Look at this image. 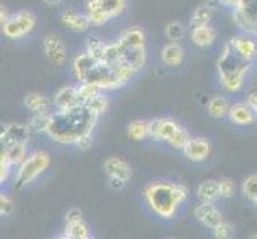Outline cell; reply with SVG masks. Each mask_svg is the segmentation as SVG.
Returning a JSON list of instances; mask_svg holds the SVG:
<instances>
[{
    "label": "cell",
    "instance_id": "cell-1",
    "mask_svg": "<svg viewBox=\"0 0 257 239\" xmlns=\"http://www.w3.org/2000/svg\"><path fill=\"white\" fill-rule=\"evenodd\" d=\"M96 120L97 115H94L83 102H78L74 107L59 110L56 115H53L48 134L59 144H75L78 137L93 131Z\"/></svg>",
    "mask_w": 257,
    "mask_h": 239
},
{
    "label": "cell",
    "instance_id": "cell-2",
    "mask_svg": "<svg viewBox=\"0 0 257 239\" xmlns=\"http://www.w3.org/2000/svg\"><path fill=\"white\" fill-rule=\"evenodd\" d=\"M144 198L158 217L173 218L181 202L187 199V188L179 183L154 182L146 187Z\"/></svg>",
    "mask_w": 257,
    "mask_h": 239
},
{
    "label": "cell",
    "instance_id": "cell-3",
    "mask_svg": "<svg viewBox=\"0 0 257 239\" xmlns=\"http://www.w3.org/2000/svg\"><path fill=\"white\" fill-rule=\"evenodd\" d=\"M251 61H246L236 53L233 48L232 42H227L222 53H220L217 67H219V75L220 82H222L224 88L228 91H240L244 83V75L249 70Z\"/></svg>",
    "mask_w": 257,
    "mask_h": 239
},
{
    "label": "cell",
    "instance_id": "cell-4",
    "mask_svg": "<svg viewBox=\"0 0 257 239\" xmlns=\"http://www.w3.org/2000/svg\"><path fill=\"white\" fill-rule=\"evenodd\" d=\"M50 166V155L47 152H35L31 156L26 158V161L20 164V169L16 174V188H23L26 185H29L32 180H35L37 177L45 172Z\"/></svg>",
    "mask_w": 257,
    "mask_h": 239
},
{
    "label": "cell",
    "instance_id": "cell-5",
    "mask_svg": "<svg viewBox=\"0 0 257 239\" xmlns=\"http://www.w3.org/2000/svg\"><path fill=\"white\" fill-rule=\"evenodd\" d=\"M35 28V18L29 12H20L8 18L4 24V34L8 39H21L24 35L32 32Z\"/></svg>",
    "mask_w": 257,
    "mask_h": 239
},
{
    "label": "cell",
    "instance_id": "cell-6",
    "mask_svg": "<svg viewBox=\"0 0 257 239\" xmlns=\"http://www.w3.org/2000/svg\"><path fill=\"white\" fill-rule=\"evenodd\" d=\"M125 7H126V0H86L85 10L86 15L99 10L112 20V18L121 15Z\"/></svg>",
    "mask_w": 257,
    "mask_h": 239
},
{
    "label": "cell",
    "instance_id": "cell-7",
    "mask_svg": "<svg viewBox=\"0 0 257 239\" xmlns=\"http://www.w3.org/2000/svg\"><path fill=\"white\" fill-rule=\"evenodd\" d=\"M43 50H45L47 58L51 61L53 64L56 66H63L66 63V48L63 39L56 34H48L45 39H43Z\"/></svg>",
    "mask_w": 257,
    "mask_h": 239
},
{
    "label": "cell",
    "instance_id": "cell-8",
    "mask_svg": "<svg viewBox=\"0 0 257 239\" xmlns=\"http://www.w3.org/2000/svg\"><path fill=\"white\" fill-rule=\"evenodd\" d=\"M177 131H179V126H177L173 120L157 118V120H152L149 123V136L157 139V140L170 142Z\"/></svg>",
    "mask_w": 257,
    "mask_h": 239
},
{
    "label": "cell",
    "instance_id": "cell-9",
    "mask_svg": "<svg viewBox=\"0 0 257 239\" xmlns=\"http://www.w3.org/2000/svg\"><path fill=\"white\" fill-rule=\"evenodd\" d=\"M31 126H24V125H5L2 126V140L4 148L10 147L18 142H28L31 137Z\"/></svg>",
    "mask_w": 257,
    "mask_h": 239
},
{
    "label": "cell",
    "instance_id": "cell-10",
    "mask_svg": "<svg viewBox=\"0 0 257 239\" xmlns=\"http://www.w3.org/2000/svg\"><path fill=\"white\" fill-rule=\"evenodd\" d=\"M195 217H197L203 225L214 229L219 223H222V215L214 207V202H201V204L195 209Z\"/></svg>",
    "mask_w": 257,
    "mask_h": 239
},
{
    "label": "cell",
    "instance_id": "cell-11",
    "mask_svg": "<svg viewBox=\"0 0 257 239\" xmlns=\"http://www.w3.org/2000/svg\"><path fill=\"white\" fill-rule=\"evenodd\" d=\"M211 152V144L206 139H190L187 145L184 147V155L187 156L190 161H203L206 159Z\"/></svg>",
    "mask_w": 257,
    "mask_h": 239
},
{
    "label": "cell",
    "instance_id": "cell-12",
    "mask_svg": "<svg viewBox=\"0 0 257 239\" xmlns=\"http://www.w3.org/2000/svg\"><path fill=\"white\" fill-rule=\"evenodd\" d=\"M228 118H230V121H233L235 125L246 126V125H252V123H255L257 113L246 102L244 104L240 102V104H235L230 107Z\"/></svg>",
    "mask_w": 257,
    "mask_h": 239
},
{
    "label": "cell",
    "instance_id": "cell-13",
    "mask_svg": "<svg viewBox=\"0 0 257 239\" xmlns=\"http://www.w3.org/2000/svg\"><path fill=\"white\" fill-rule=\"evenodd\" d=\"M104 169L109 174V177H118V179H123L125 182L131 179V174H133L128 163H125L118 156H110L109 159H105Z\"/></svg>",
    "mask_w": 257,
    "mask_h": 239
},
{
    "label": "cell",
    "instance_id": "cell-14",
    "mask_svg": "<svg viewBox=\"0 0 257 239\" xmlns=\"http://www.w3.org/2000/svg\"><path fill=\"white\" fill-rule=\"evenodd\" d=\"M232 45L236 50V53L241 58H244L246 61H252L257 58V42L252 40L251 37H246V35H238V37H233Z\"/></svg>",
    "mask_w": 257,
    "mask_h": 239
},
{
    "label": "cell",
    "instance_id": "cell-15",
    "mask_svg": "<svg viewBox=\"0 0 257 239\" xmlns=\"http://www.w3.org/2000/svg\"><path fill=\"white\" fill-rule=\"evenodd\" d=\"M61 21H63L66 28H69L74 32H85L91 26V21H90V18H88V15H80L72 10L64 12L61 15Z\"/></svg>",
    "mask_w": 257,
    "mask_h": 239
},
{
    "label": "cell",
    "instance_id": "cell-16",
    "mask_svg": "<svg viewBox=\"0 0 257 239\" xmlns=\"http://www.w3.org/2000/svg\"><path fill=\"white\" fill-rule=\"evenodd\" d=\"M80 102L78 99V90L74 86H64L56 93L55 96V105L58 107V110H66L74 107L75 104Z\"/></svg>",
    "mask_w": 257,
    "mask_h": 239
},
{
    "label": "cell",
    "instance_id": "cell-17",
    "mask_svg": "<svg viewBox=\"0 0 257 239\" xmlns=\"http://www.w3.org/2000/svg\"><path fill=\"white\" fill-rule=\"evenodd\" d=\"M97 61L94 56H91L90 53H83V55H78L74 61V70H75V75L77 78L83 82L86 78V75L91 72V70L97 66Z\"/></svg>",
    "mask_w": 257,
    "mask_h": 239
},
{
    "label": "cell",
    "instance_id": "cell-18",
    "mask_svg": "<svg viewBox=\"0 0 257 239\" xmlns=\"http://www.w3.org/2000/svg\"><path fill=\"white\" fill-rule=\"evenodd\" d=\"M121 63L126 64L128 67H131L133 70H141L146 64V50L144 47H139V48H126L123 51V58H121Z\"/></svg>",
    "mask_w": 257,
    "mask_h": 239
},
{
    "label": "cell",
    "instance_id": "cell-19",
    "mask_svg": "<svg viewBox=\"0 0 257 239\" xmlns=\"http://www.w3.org/2000/svg\"><path fill=\"white\" fill-rule=\"evenodd\" d=\"M144 42H146V37L141 29L138 28H133V29H128L126 32L121 34V37L118 39V43L120 47L125 51L126 48H139V47H144Z\"/></svg>",
    "mask_w": 257,
    "mask_h": 239
},
{
    "label": "cell",
    "instance_id": "cell-20",
    "mask_svg": "<svg viewBox=\"0 0 257 239\" xmlns=\"http://www.w3.org/2000/svg\"><path fill=\"white\" fill-rule=\"evenodd\" d=\"M216 40V31L209 26L192 29V42L198 47H209Z\"/></svg>",
    "mask_w": 257,
    "mask_h": 239
},
{
    "label": "cell",
    "instance_id": "cell-21",
    "mask_svg": "<svg viewBox=\"0 0 257 239\" xmlns=\"http://www.w3.org/2000/svg\"><path fill=\"white\" fill-rule=\"evenodd\" d=\"M198 198L201 202H216L217 198H220L219 194V182L216 180H205L200 183L198 187Z\"/></svg>",
    "mask_w": 257,
    "mask_h": 239
},
{
    "label": "cell",
    "instance_id": "cell-22",
    "mask_svg": "<svg viewBox=\"0 0 257 239\" xmlns=\"http://www.w3.org/2000/svg\"><path fill=\"white\" fill-rule=\"evenodd\" d=\"M162 59L166 66L176 67L182 63L184 59V50L177 43H170L162 50Z\"/></svg>",
    "mask_w": 257,
    "mask_h": 239
},
{
    "label": "cell",
    "instance_id": "cell-23",
    "mask_svg": "<svg viewBox=\"0 0 257 239\" xmlns=\"http://www.w3.org/2000/svg\"><path fill=\"white\" fill-rule=\"evenodd\" d=\"M24 105L34 113H43V112H48L50 101L45 96H42L39 93H29L24 97Z\"/></svg>",
    "mask_w": 257,
    "mask_h": 239
},
{
    "label": "cell",
    "instance_id": "cell-24",
    "mask_svg": "<svg viewBox=\"0 0 257 239\" xmlns=\"http://www.w3.org/2000/svg\"><path fill=\"white\" fill-rule=\"evenodd\" d=\"M212 18V8L211 5H201L198 7L197 10H195L192 20H190V28L195 29V28H201V26H208L209 21Z\"/></svg>",
    "mask_w": 257,
    "mask_h": 239
},
{
    "label": "cell",
    "instance_id": "cell-25",
    "mask_svg": "<svg viewBox=\"0 0 257 239\" xmlns=\"http://www.w3.org/2000/svg\"><path fill=\"white\" fill-rule=\"evenodd\" d=\"M7 155L10 158L12 164H16L20 166L26 161V158H28V148H26V142H18V144H13L10 147H7Z\"/></svg>",
    "mask_w": 257,
    "mask_h": 239
},
{
    "label": "cell",
    "instance_id": "cell-26",
    "mask_svg": "<svg viewBox=\"0 0 257 239\" xmlns=\"http://www.w3.org/2000/svg\"><path fill=\"white\" fill-rule=\"evenodd\" d=\"M230 105L227 102L225 97H214L208 104V112L212 118H222L225 115H228Z\"/></svg>",
    "mask_w": 257,
    "mask_h": 239
},
{
    "label": "cell",
    "instance_id": "cell-27",
    "mask_svg": "<svg viewBox=\"0 0 257 239\" xmlns=\"http://www.w3.org/2000/svg\"><path fill=\"white\" fill-rule=\"evenodd\" d=\"M51 123H53V115H50L48 112H43V113H35V117L31 120L29 126L32 132H48Z\"/></svg>",
    "mask_w": 257,
    "mask_h": 239
},
{
    "label": "cell",
    "instance_id": "cell-28",
    "mask_svg": "<svg viewBox=\"0 0 257 239\" xmlns=\"http://www.w3.org/2000/svg\"><path fill=\"white\" fill-rule=\"evenodd\" d=\"M64 236L69 239H88L90 237V229L83 223V220H80V222H72V223H67Z\"/></svg>",
    "mask_w": 257,
    "mask_h": 239
},
{
    "label": "cell",
    "instance_id": "cell-29",
    "mask_svg": "<svg viewBox=\"0 0 257 239\" xmlns=\"http://www.w3.org/2000/svg\"><path fill=\"white\" fill-rule=\"evenodd\" d=\"M121 58H123V48L120 47L118 42L115 43H110V45H105V50H104V56H102V61L107 64H118L121 63Z\"/></svg>",
    "mask_w": 257,
    "mask_h": 239
},
{
    "label": "cell",
    "instance_id": "cell-30",
    "mask_svg": "<svg viewBox=\"0 0 257 239\" xmlns=\"http://www.w3.org/2000/svg\"><path fill=\"white\" fill-rule=\"evenodd\" d=\"M128 136L135 140H143L144 137L149 136V123L143 120L133 121L128 126Z\"/></svg>",
    "mask_w": 257,
    "mask_h": 239
},
{
    "label": "cell",
    "instance_id": "cell-31",
    "mask_svg": "<svg viewBox=\"0 0 257 239\" xmlns=\"http://www.w3.org/2000/svg\"><path fill=\"white\" fill-rule=\"evenodd\" d=\"M77 90H78V99H80V102L85 104L86 101H90V99H93V97L99 96L101 91H102V88L94 85V83L85 82V83L80 85V88H77Z\"/></svg>",
    "mask_w": 257,
    "mask_h": 239
},
{
    "label": "cell",
    "instance_id": "cell-32",
    "mask_svg": "<svg viewBox=\"0 0 257 239\" xmlns=\"http://www.w3.org/2000/svg\"><path fill=\"white\" fill-rule=\"evenodd\" d=\"M85 105L88 109H90L94 115H102L105 110H107V105H109V101H107V97L105 96H102V94H99V96H96V97H93V99H90V101H86L85 102Z\"/></svg>",
    "mask_w": 257,
    "mask_h": 239
},
{
    "label": "cell",
    "instance_id": "cell-33",
    "mask_svg": "<svg viewBox=\"0 0 257 239\" xmlns=\"http://www.w3.org/2000/svg\"><path fill=\"white\" fill-rule=\"evenodd\" d=\"M243 193L246 194V198H249L252 201L257 198V174L249 175L243 182Z\"/></svg>",
    "mask_w": 257,
    "mask_h": 239
},
{
    "label": "cell",
    "instance_id": "cell-34",
    "mask_svg": "<svg viewBox=\"0 0 257 239\" xmlns=\"http://www.w3.org/2000/svg\"><path fill=\"white\" fill-rule=\"evenodd\" d=\"M184 26L181 23H171V24H168V28H166V37L170 39L171 42H179L182 40L184 37Z\"/></svg>",
    "mask_w": 257,
    "mask_h": 239
},
{
    "label": "cell",
    "instance_id": "cell-35",
    "mask_svg": "<svg viewBox=\"0 0 257 239\" xmlns=\"http://www.w3.org/2000/svg\"><path fill=\"white\" fill-rule=\"evenodd\" d=\"M104 50H105V45L99 40H88V45H86V53H90L91 56H94L97 61H102V56H104Z\"/></svg>",
    "mask_w": 257,
    "mask_h": 239
},
{
    "label": "cell",
    "instance_id": "cell-36",
    "mask_svg": "<svg viewBox=\"0 0 257 239\" xmlns=\"http://www.w3.org/2000/svg\"><path fill=\"white\" fill-rule=\"evenodd\" d=\"M189 140H190V137H189V134H187V131L182 129V128H179V131L176 132L174 137H173L168 144H170L171 147H174V148H181V150H184V147L187 145Z\"/></svg>",
    "mask_w": 257,
    "mask_h": 239
},
{
    "label": "cell",
    "instance_id": "cell-37",
    "mask_svg": "<svg viewBox=\"0 0 257 239\" xmlns=\"http://www.w3.org/2000/svg\"><path fill=\"white\" fill-rule=\"evenodd\" d=\"M214 236L217 239H230V237L235 236V228L230 223L222 222L214 228Z\"/></svg>",
    "mask_w": 257,
    "mask_h": 239
},
{
    "label": "cell",
    "instance_id": "cell-38",
    "mask_svg": "<svg viewBox=\"0 0 257 239\" xmlns=\"http://www.w3.org/2000/svg\"><path fill=\"white\" fill-rule=\"evenodd\" d=\"M0 182H5L8 179V174H10V167L13 166L10 158L7 155V150L2 148V155H0Z\"/></svg>",
    "mask_w": 257,
    "mask_h": 239
},
{
    "label": "cell",
    "instance_id": "cell-39",
    "mask_svg": "<svg viewBox=\"0 0 257 239\" xmlns=\"http://www.w3.org/2000/svg\"><path fill=\"white\" fill-rule=\"evenodd\" d=\"M233 191H235V183L232 180H230V179L219 180V194H220V198L233 196Z\"/></svg>",
    "mask_w": 257,
    "mask_h": 239
},
{
    "label": "cell",
    "instance_id": "cell-40",
    "mask_svg": "<svg viewBox=\"0 0 257 239\" xmlns=\"http://www.w3.org/2000/svg\"><path fill=\"white\" fill-rule=\"evenodd\" d=\"M13 210H15L13 201L8 196H5V194H2V196H0V214L10 215V214H13Z\"/></svg>",
    "mask_w": 257,
    "mask_h": 239
},
{
    "label": "cell",
    "instance_id": "cell-41",
    "mask_svg": "<svg viewBox=\"0 0 257 239\" xmlns=\"http://www.w3.org/2000/svg\"><path fill=\"white\" fill-rule=\"evenodd\" d=\"M75 145L78 148H82V150H88V148H90L93 145V136H91V132H86V134H83L82 137H78Z\"/></svg>",
    "mask_w": 257,
    "mask_h": 239
},
{
    "label": "cell",
    "instance_id": "cell-42",
    "mask_svg": "<svg viewBox=\"0 0 257 239\" xmlns=\"http://www.w3.org/2000/svg\"><path fill=\"white\" fill-rule=\"evenodd\" d=\"M246 104L257 113V88H251L246 94Z\"/></svg>",
    "mask_w": 257,
    "mask_h": 239
},
{
    "label": "cell",
    "instance_id": "cell-43",
    "mask_svg": "<svg viewBox=\"0 0 257 239\" xmlns=\"http://www.w3.org/2000/svg\"><path fill=\"white\" fill-rule=\"evenodd\" d=\"M83 218V214H82V210L80 209H77V207H72L70 209L67 214H66V220H67V223H72V222H80V220Z\"/></svg>",
    "mask_w": 257,
    "mask_h": 239
},
{
    "label": "cell",
    "instance_id": "cell-44",
    "mask_svg": "<svg viewBox=\"0 0 257 239\" xmlns=\"http://www.w3.org/2000/svg\"><path fill=\"white\" fill-rule=\"evenodd\" d=\"M125 185H126V182L123 179H118V177H110V187L113 190H120V188L125 187Z\"/></svg>",
    "mask_w": 257,
    "mask_h": 239
},
{
    "label": "cell",
    "instance_id": "cell-45",
    "mask_svg": "<svg viewBox=\"0 0 257 239\" xmlns=\"http://www.w3.org/2000/svg\"><path fill=\"white\" fill-rule=\"evenodd\" d=\"M220 4L225 5V7H233V8H238V0H219Z\"/></svg>",
    "mask_w": 257,
    "mask_h": 239
},
{
    "label": "cell",
    "instance_id": "cell-46",
    "mask_svg": "<svg viewBox=\"0 0 257 239\" xmlns=\"http://www.w3.org/2000/svg\"><path fill=\"white\" fill-rule=\"evenodd\" d=\"M0 15H2V26L8 21V15H7V10L5 8H2V10H0Z\"/></svg>",
    "mask_w": 257,
    "mask_h": 239
},
{
    "label": "cell",
    "instance_id": "cell-47",
    "mask_svg": "<svg viewBox=\"0 0 257 239\" xmlns=\"http://www.w3.org/2000/svg\"><path fill=\"white\" fill-rule=\"evenodd\" d=\"M252 2H255V0H238V7L249 5V4H252Z\"/></svg>",
    "mask_w": 257,
    "mask_h": 239
},
{
    "label": "cell",
    "instance_id": "cell-48",
    "mask_svg": "<svg viewBox=\"0 0 257 239\" xmlns=\"http://www.w3.org/2000/svg\"><path fill=\"white\" fill-rule=\"evenodd\" d=\"M43 2H45L47 5H51V7H53V5H58V4H59V0H43Z\"/></svg>",
    "mask_w": 257,
    "mask_h": 239
},
{
    "label": "cell",
    "instance_id": "cell-49",
    "mask_svg": "<svg viewBox=\"0 0 257 239\" xmlns=\"http://www.w3.org/2000/svg\"><path fill=\"white\" fill-rule=\"evenodd\" d=\"M217 2H219V0H206V4L211 5V7H212V5H216Z\"/></svg>",
    "mask_w": 257,
    "mask_h": 239
},
{
    "label": "cell",
    "instance_id": "cell-50",
    "mask_svg": "<svg viewBox=\"0 0 257 239\" xmlns=\"http://www.w3.org/2000/svg\"><path fill=\"white\" fill-rule=\"evenodd\" d=\"M254 202H255V206H257V198H255V199H254Z\"/></svg>",
    "mask_w": 257,
    "mask_h": 239
},
{
    "label": "cell",
    "instance_id": "cell-51",
    "mask_svg": "<svg viewBox=\"0 0 257 239\" xmlns=\"http://www.w3.org/2000/svg\"><path fill=\"white\" fill-rule=\"evenodd\" d=\"M252 237H254V239H255V237H257V234H254V236H252Z\"/></svg>",
    "mask_w": 257,
    "mask_h": 239
},
{
    "label": "cell",
    "instance_id": "cell-52",
    "mask_svg": "<svg viewBox=\"0 0 257 239\" xmlns=\"http://www.w3.org/2000/svg\"><path fill=\"white\" fill-rule=\"evenodd\" d=\"M255 34H257V29H255Z\"/></svg>",
    "mask_w": 257,
    "mask_h": 239
}]
</instances>
